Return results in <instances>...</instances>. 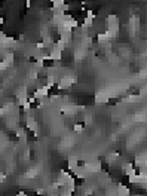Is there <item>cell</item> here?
Masks as SVG:
<instances>
[{"instance_id":"6da1fadb","label":"cell","mask_w":147,"mask_h":196,"mask_svg":"<svg viewBox=\"0 0 147 196\" xmlns=\"http://www.w3.org/2000/svg\"><path fill=\"white\" fill-rule=\"evenodd\" d=\"M42 64H43V67L49 68V67H54V64H55V61L52 60L51 57L48 55V57H45L43 60H42Z\"/></svg>"},{"instance_id":"7a4b0ae2","label":"cell","mask_w":147,"mask_h":196,"mask_svg":"<svg viewBox=\"0 0 147 196\" xmlns=\"http://www.w3.org/2000/svg\"><path fill=\"white\" fill-rule=\"evenodd\" d=\"M83 128H85V123H83V122H79V123L74 125V131H77V132H80Z\"/></svg>"}]
</instances>
